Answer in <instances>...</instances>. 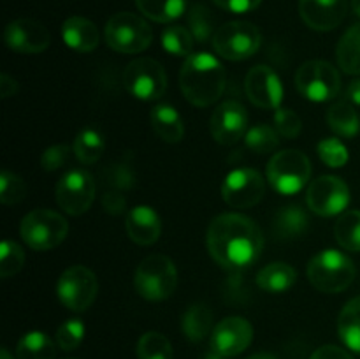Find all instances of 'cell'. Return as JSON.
Segmentation results:
<instances>
[{
  "mask_svg": "<svg viewBox=\"0 0 360 359\" xmlns=\"http://www.w3.org/2000/svg\"><path fill=\"white\" fill-rule=\"evenodd\" d=\"M95 192H97V185H95L94 176L84 169H72L65 172L56 183L55 199L65 213L79 217L91 208Z\"/></svg>",
  "mask_w": 360,
  "mask_h": 359,
  "instance_id": "12",
  "label": "cell"
},
{
  "mask_svg": "<svg viewBox=\"0 0 360 359\" xmlns=\"http://www.w3.org/2000/svg\"><path fill=\"white\" fill-rule=\"evenodd\" d=\"M150 122L155 134L169 144L179 143L185 136V122L178 109L169 104H158L151 109Z\"/></svg>",
  "mask_w": 360,
  "mask_h": 359,
  "instance_id": "22",
  "label": "cell"
},
{
  "mask_svg": "<svg viewBox=\"0 0 360 359\" xmlns=\"http://www.w3.org/2000/svg\"><path fill=\"white\" fill-rule=\"evenodd\" d=\"M188 25H190V32H192L193 39L200 44L207 42L210 39H213L214 35V20L213 14L210 13V9L200 4H195V6L190 9L188 13Z\"/></svg>",
  "mask_w": 360,
  "mask_h": 359,
  "instance_id": "36",
  "label": "cell"
},
{
  "mask_svg": "<svg viewBox=\"0 0 360 359\" xmlns=\"http://www.w3.org/2000/svg\"><path fill=\"white\" fill-rule=\"evenodd\" d=\"M193 42H195V39H193L192 32L181 25H171L162 34V46H164L165 51L174 56L192 55Z\"/></svg>",
  "mask_w": 360,
  "mask_h": 359,
  "instance_id": "34",
  "label": "cell"
},
{
  "mask_svg": "<svg viewBox=\"0 0 360 359\" xmlns=\"http://www.w3.org/2000/svg\"><path fill=\"white\" fill-rule=\"evenodd\" d=\"M84 324L79 319H69L56 329V345L62 351H76L84 338Z\"/></svg>",
  "mask_w": 360,
  "mask_h": 359,
  "instance_id": "39",
  "label": "cell"
},
{
  "mask_svg": "<svg viewBox=\"0 0 360 359\" xmlns=\"http://www.w3.org/2000/svg\"><path fill=\"white\" fill-rule=\"evenodd\" d=\"M348 0H299V13L309 28L329 32L343 23Z\"/></svg>",
  "mask_w": 360,
  "mask_h": 359,
  "instance_id": "19",
  "label": "cell"
},
{
  "mask_svg": "<svg viewBox=\"0 0 360 359\" xmlns=\"http://www.w3.org/2000/svg\"><path fill=\"white\" fill-rule=\"evenodd\" d=\"M308 280L316 291L326 294H338L343 292L354 284L355 264L347 253L340 250L327 248L316 253L308 263Z\"/></svg>",
  "mask_w": 360,
  "mask_h": 359,
  "instance_id": "3",
  "label": "cell"
},
{
  "mask_svg": "<svg viewBox=\"0 0 360 359\" xmlns=\"http://www.w3.org/2000/svg\"><path fill=\"white\" fill-rule=\"evenodd\" d=\"M0 359H14V358L11 355V352L7 351V348H2V351H0Z\"/></svg>",
  "mask_w": 360,
  "mask_h": 359,
  "instance_id": "52",
  "label": "cell"
},
{
  "mask_svg": "<svg viewBox=\"0 0 360 359\" xmlns=\"http://www.w3.org/2000/svg\"><path fill=\"white\" fill-rule=\"evenodd\" d=\"M266 194V180L259 171L250 168H239L229 172L221 183V197L236 210L253 208L262 201Z\"/></svg>",
  "mask_w": 360,
  "mask_h": 359,
  "instance_id": "14",
  "label": "cell"
},
{
  "mask_svg": "<svg viewBox=\"0 0 360 359\" xmlns=\"http://www.w3.org/2000/svg\"><path fill=\"white\" fill-rule=\"evenodd\" d=\"M248 359H278L273 352H257V354L250 355Z\"/></svg>",
  "mask_w": 360,
  "mask_h": 359,
  "instance_id": "49",
  "label": "cell"
},
{
  "mask_svg": "<svg viewBox=\"0 0 360 359\" xmlns=\"http://www.w3.org/2000/svg\"><path fill=\"white\" fill-rule=\"evenodd\" d=\"M338 333L348 348L360 352V296L343 306L338 317Z\"/></svg>",
  "mask_w": 360,
  "mask_h": 359,
  "instance_id": "28",
  "label": "cell"
},
{
  "mask_svg": "<svg viewBox=\"0 0 360 359\" xmlns=\"http://www.w3.org/2000/svg\"><path fill=\"white\" fill-rule=\"evenodd\" d=\"M274 129L285 139H295L301 134L302 122L297 113L292 109L278 108L274 113Z\"/></svg>",
  "mask_w": 360,
  "mask_h": 359,
  "instance_id": "41",
  "label": "cell"
},
{
  "mask_svg": "<svg viewBox=\"0 0 360 359\" xmlns=\"http://www.w3.org/2000/svg\"><path fill=\"white\" fill-rule=\"evenodd\" d=\"M213 2L217 4L220 9L229 11V13L245 14L255 11L262 0H213Z\"/></svg>",
  "mask_w": 360,
  "mask_h": 359,
  "instance_id": "43",
  "label": "cell"
},
{
  "mask_svg": "<svg viewBox=\"0 0 360 359\" xmlns=\"http://www.w3.org/2000/svg\"><path fill=\"white\" fill-rule=\"evenodd\" d=\"M306 204L320 217H334L345 213L350 204V189L340 176L323 175L309 183L306 190Z\"/></svg>",
  "mask_w": 360,
  "mask_h": 359,
  "instance_id": "13",
  "label": "cell"
},
{
  "mask_svg": "<svg viewBox=\"0 0 360 359\" xmlns=\"http://www.w3.org/2000/svg\"><path fill=\"white\" fill-rule=\"evenodd\" d=\"M62 39L77 53H90L101 42V34L94 21L83 16H70L62 25Z\"/></svg>",
  "mask_w": 360,
  "mask_h": 359,
  "instance_id": "21",
  "label": "cell"
},
{
  "mask_svg": "<svg viewBox=\"0 0 360 359\" xmlns=\"http://www.w3.org/2000/svg\"><path fill=\"white\" fill-rule=\"evenodd\" d=\"M70 151L74 150H70V146H67V144H53V146L46 148L41 155L42 169L53 172L56 169L63 168L69 162Z\"/></svg>",
  "mask_w": 360,
  "mask_h": 359,
  "instance_id": "42",
  "label": "cell"
},
{
  "mask_svg": "<svg viewBox=\"0 0 360 359\" xmlns=\"http://www.w3.org/2000/svg\"><path fill=\"white\" fill-rule=\"evenodd\" d=\"M352 9L360 18V0H352Z\"/></svg>",
  "mask_w": 360,
  "mask_h": 359,
  "instance_id": "51",
  "label": "cell"
},
{
  "mask_svg": "<svg viewBox=\"0 0 360 359\" xmlns=\"http://www.w3.org/2000/svg\"><path fill=\"white\" fill-rule=\"evenodd\" d=\"M105 42L116 53L136 55L150 48L153 30L146 20L134 13H118L105 25Z\"/></svg>",
  "mask_w": 360,
  "mask_h": 359,
  "instance_id": "6",
  "label": "cell"
},
{
  "mask_svg": "<svg viewBox=\"0 0 360 359\" xmlns=\"http://www.w3.org/2000/svg\"><path fill=\"white\" fill-rule=\"evenodd\" d=\"M246 97L260 109H278L283 101V84L278 74L267 65L250 69L245 80Z\"/></svg>",
  "mask_w": 360,
  "mask_h": 359,
  "instance_id": "17",
  "label": "cell"
},
{
  "mask_svg": "<svg viewBox=\"0 0 360 359\" xmlns=\"http://www.w3.org/2000/svg\"><path fill=\"white\" fill-rule=\"evenodd\" d=\"M210 256L227 270H243L255 263L264 250V232L253 218L241 213H224L207 227Z\"/></svg>",
  "mask_w": 360,
  "mask_h": 359,
  "instance_id": "1",
  "label": "cell"
},
{
  "mask_svg": "<svg viewBox=\"0 0 360 359\" xmlns=\"http://www.w3.org/2000/svg\"><path fill=\"white\" fill-rule=\"evenodd\" d=\"M309 359H354V358H352L350 352L338 347V345H323V347L316 348Z\"/></svg>",
  "mask_w": 360,
  "mask_h": 359,
  "instance_id": "46",
  "label": "cell"
},
{
  "mask_svg": "<svg viewBox=\"0 0 360 359\" xmlns=\"http://www.w3.org/2000/svg\"><path fill=\"white\" fill-rule=\"evenodd\" d=\"M204 359H229V358H225V355H221V354H218V352L211 351L210 354H206V358H204Z\"/></svg>",
  "mask_w": 360,
  "mask_h": 359,
  "instance_id": "50",
  "label": "cell"
},
{
  "mask_svg": "<svg viewBox=\"0 0 360 359\" xmlns=\"http://www.w3.org/2000/svg\"><path fill=\"white\" fill-rule=\"evenodd\" d=\"M309 227L308 213L302 210L299 204H288L283 210H280L274 217L273 232L276 239L281 241H292L295 238H301Z\"/></svg>",
  "mask_w": 360,
  "mask_h": 359,
  "instance_id": "23",
  "label": "cell"
},
{
  "mask_svg": "<svg viewBox=\"0 0 360 359\" xmlns=\"http://www.w3.org/2000/svg\"><path fill=\"white\" fill-rule=\"evenodd\" d=\"M123 84L127 92L139 101H157L167 90V74L158 60L141 56L125 67Z\"/></svg>",
  "mask_w": 360,
  "mask_h": 359,
  "instance_id": "10",
  "label": "cell"
},
{
  "mask_svg": "<svg viewBox=\"0 0 360 359\" xmlns=\"http://www.w3.org/2000/svg\"><path fill=\"white\" fill-rule=\"evenodd\" d=\"M134 285L141 298L148 301H164L174 294L178 285V270L167 256L153 253L141 260L137 266Z\"/></svg>",
  "mask_w": 360,
  "mask_h": 359,
  "instance_id": "4",
  "label": "cell"
},
{
  "mask_svg": "<svg viewBox=\"0 0 360 359\" xmlns=\"http://www.w3.org/2000/svg\"><path fill=\"white\" fill-rule=\"evenodd\" d=\"M210 130L214 141L224 146H232L248 132V113L238 101H225L213 111Z\"/></svg>",
  "mask_w": 360,
  "mask_h": 359,
  "instance_id": "15",
  "label": "cell"
},
{
  "mask_svg": "<svg viewBox=\"0 0 360 359\" xmlns=\"http://www.w3.org/2000/svg\"><path fill=\"white\" fill-rule=\"evenodd\" d=\"M338 65L345 74L360 76V23L348 28L336 46Z\"/></svg>",
  "mask_w": 360,
  "mask_h": 359,
  "instance_id": "26",
  "label": "cell"
},
{
  "mask_svg": "<svg viewBox=\"0 0 360 359\" xmlns=\"http://www.w3.org/2000/svg\"><path fill=\"white\" fill-rule=\"evenodd\" d=\"M23 241L35 252L58 246L69 234V222L53 210H34L25 215L20 225Z\"/></svg>",
  "mask_w": 360,
  "mask_h": 359,
  "instance_id": "7",
  "label": "cell"
},
{
  "mask_svg": "<svg viewBox=\"0 0 360 359\" xmlns=\"http://www.w3.org/2000/svg\"><path fill=\"white\" fill-rule=\"evenodd\" d=\"M55 341L42 331L23 334L16 345V359H55Z\"/></svg>",
  "mask_w": 360,
  "mask_h": 359,
  "instance_id": "29",
  "label": "cell"
},
{
  "mask_svg": "<svg viewBox=\"0 0 360 359\" xmlns=\"http://www.w3.org/2000/svg\"><path fill=\"white\" fill-rule=\"evenodd\" d=\"M211 42L214 51L221 58L241 62L259 51L262 44V34L250 21H229L217 28Z\"/></svg>",
  "mask_w": 360,
  "mask_h": 359,
  "instance_id": "8",
  "label": "cell"
},
{
  "mask_svg": "<svg viewBox=\"0 0 360 359\" xmlns=\"http://www.w3.org/2000/svg\"><path fill=\"white\" fill-rule=\"evenodd\" d=\"M102 206L108 213L120 215L125 211L127 208V199L123 194L120 192H105L104 197H102Z\"/></svg>",
  "mask_w": 360,
  "mask_h": 359,
  "instance_id": "45",
  "label": "cell"
},
{
  "mask_svg": "<svg viewBox=\"0 0 360 359\" xmlns=\"http://www.w3.org/2000/svg\"><path fill=\"white\" fill-rule=\"evenodd\" d=\"M327 123L336 136L352 139L360 132V116L350 101H340L327 111Z\"/></svg>",
  "mask_w": 360,
  "mask_h": 359,
  "instance_id": "27",
  "label": "cell"
},
{
  "mask_svg": "<svg viewBox=\"0 0 360 359\" xmlns=\"http://www.w3.org/2000/svg\"><path fill=\"white\" fill-rule=\"evenodd\" d=\"M245 143L246 146L252 151H255V153H271V151L276 150L278 144H280V134H278L276 129H273V127L266 125V123H260V125L248 129V132H246L245 136Z\"/></svg>",
  "mask_w": 360,
  "mask_h": 359,
  "instance_id": "35",
  "label": "cell"
},
{
  "mask_svg": "<svg viewBox=\"0 0 360 359\" xmlns=\"http://www.w3.org/2000/svg\"><path fill=\"white\" fill-rule=\"evenodd\" d=\"M25 264V250L13 239H4L0 246V277L9 278L20 273Z\"/></svg>",
  "mask_w": 360,
  "mask_h": 359,
  "instance_id": "37",
  "label": "cell"
},
{
  "mask_svg": "<svg viewBox=\"0 0 360 359\" xmlns=\"http://www.w3.org/2000/svg\"><path fill=\"white\" fill-rule=\"evenodd\" d=\"M27 196V183L20 175L11 171H2L0 175V201L6 206L21 203Z\"/></svg>",
  "mask_w": 360,
  "mask_h": 359,
  "instance_id": "38",
  "label": "cell"
},
{
  "mask_svg": "<svg viewBox=\"0 0 360 359\" xmlns=\"http://www.w3.org/2000/svg\"><path fill=\"white\" fill-rule=\"evenodd\" d=\"M111 176H109V183L115 185L116 189H130L134 185V175L130 171L129 165L118 164L115 168L109 169Z\"/></svg>",
  "mask_w": 360,
  "mask_h": 359,
  "instance_id": "44",
  "label": "cell"
},
{
  "mask_svg": "<svg viewBox=\"0 0 360 359\" xmlns=\"http://www.w3.org/2000/svg\"><path fill=\"white\" fill-rule=\"evenodd\" d=\"M4 37H6V44L21 55H37V53L46 51L51 42L48 28L41 21L30 20V18L11 21Z\"/></svg>",
  "mask_w": 360,
  "mask_h": 359,
  "instance_id": "18",
  "label": "cell"
},
{
  "mask_svg": "<svg viewBox=\"0 0 360 359\" xmlns=\"http://www.w3.org/2000/svg\"><path fill=\"white\" fill-rule=\"evenodd\" d=\"M125 229L129 238L141 246L153 245L162 232V222L157 211L146 204H139L127 211Z\"/></svg>",
  "mask_w": 360,
  "mask_h": 359,
  "instance_id": "20",
  "label": "cell"
},
{
  "mask_svg": "<svg viewBox=\"0 0 360 359\" xmlns=\"http://www.w3.org/2000/svg\"><path fill=\"white\" fill-rule=\"evenodd\" d=\"M72 150L77 160L90 165L98 162V158L102 157L105 150V141L98 130L88 127V129H83L77 134L76 139H74Z\"/></svg>",
  "mask_w": 360,
  "mask_h": 359,
  "instance_id": "31",
  "label": "cell"
},
{
  "mask_svg": "<svg viewBox=\"0 0 360 359\" xmlns=\"http://www.w3.org/2000/svg\"><path fill=\"white\" fill-rule=\"evenodd\" d=\"M319 157L329 168H343L348 162V148L338 137H327L319 143Z\"/></svg>",
  "mask_w": 360,
  "mask_h": 359,
  "instance_id": "40",
  "label": "cell"
},
{
  "mask_svg": "<svg viewBox=\"0 0 360 359\" xmlns=\"http://www.w3.org/2000/svg\"><path fill=\"white\" fill-rule=\"evenodd\" d=\"M227 73L218 58L210 53H192L179 70V88L190 104L207 108L224 95Z\"/></svg>",
  "mask_w": 360,
  "mask_h": 359,
  "instance_id": "2",
  "label": "cell"
},
{
  "mask_svg": "<svg viewBox=\"0 0 360 359\" xmlns=\"http://www.w3.org/2000/svg\"><path fill=\"white\" fill-rule=\"evenodd\" d=\"M18 92V83L14 77H11L9 74H2L0 76V97L9 99L13 95H16Z\"/></svg>",
  "mask_w": 360,
  "mask_h": 359,
  "instance_id": "47",
  "label": "cell"
},
{
  "mask_svg": "<svg viewBox=\"0 0 360 359\" xmlns=\"http://www.w3.org/2000/svg\"><path fill=\"white\" fill-rule=\"evenodd\" d=\"M295 87L308 101L327 102L340 94L341 76L330 62L308 60L295 73Z\"/></svg>",
  "mask_w": 360,
  "mask_h": 359,
  "instance_id": "9",
  "label": "cell"
},
{
  "mask_svg": "<svg viewBox=\"0 0 360 359\" xmlns=\"http://www.w3.org/2000/svg\"><path fill=\"white\" fill-rule=\"evenodd\" d=\"M141 14L157 23H171L185 13V0H136Z\"/></svg>",
  "mask_w": 360,
  "mask_h": 359,
  "instance_id": "30",
  "label": "cell"
},
{
  "mask_svg": "<svg viewBox=\"0 0 360 359\" xmlns=\"http://www.w3.org/2000/svg\"><path fill=\"white\" fill-rule=\"evenodd\" d=\"M181 329L190 341H202L213 333V312L204 303H193L181 317Z\"/></svg>",
  "mask_w": 360,
  "mask_h": 359,
  "instance_id": "25",
  "label": "cell"
},
{
  "mask_svg": "<svg viewBox=\"0 0 360 359\" xmlns=\"http://www.w3.org/2000/svg\"><path fill=\"white\" fill-rule=\"evenodd\" d=\"M98 292V280L86 266H70L60 275L56 284V296L65 308L72 312H84L94 305Z\"/></svg>",
  "mask_w": 360,
  "mask_h": 359,
  "instance_id": "11",
  "label": "cell"
},
{
  "mask_svg": "<svg viewBox=\"0 0 360 359\" xmlns=\"http://www.w3.org/2000/svg\"><path fill=\"white\" fill-rule=\"evenodd\" d=\"M137 359H172V345L167 336L158 331H148L139 338L136 347Z\"/></svg>",
  "mask_w": 360,
  "mask_h": 359,
  "instance_id": "33",
  "label": "cell"
},
{
  "mask_svg": "<svg viewBox=\"0 0 360 359\" xmlns=\"http://www.w3.org/2000/svg\"><path fill=\"white\" fill-rule=\"evenodd\" d=\"M347 101H350L352 104L360 106V77L352 81L347 88Z\"/></svg>",
  "mask_w": 360,
  "mask_h": 359,
  "instance_id": "48",
  "label": "cell"
},
{
  "mask_svg": "<svg viewBox=\"0 0 360 359\" xmlns=\"http://www.w3.org/2000/svg\"><path fill=\"white\" fill-rule=\"evenodd\" d=\"M297 271L287 263H271L257 273V285L271 294H281L294 287Z\"/></svg>",
  "mask_w": 360,
  "mask_h": 359,
  "instance_id": "24",
  "label": "cell"
},
{
  "mask_svg": "<svg viewBox=\"0 0 360 359\" xmlns=\"http://www.w3.org/2000/svg\"><path fill=\"white\" fill-rule=\"evenodd\" d=\"M311 162L301 150H281L267 164V180L278 194L294 196L308 185Z\"/></svg>",
  "mask_w": 360,
  "mask_h": 359,
  "instance_id": "5",
  "label": "cell"
},
{
  "mask_svg": "<svg viewBox=\"0 0 360 359\" xmlns=\"http://www.w3.org/2000/svg\"><path fill=\"white\" fill-rule=\"evenodd\" d=\"M338 243L348 252H360V211L350 210L341 213L334 225Z\"/></svg>",
  "mask_w": 360,
  "mask_h": 359,
  "instance_id": "32",
  "label": "cell"
},
{
  "mask_svg": "<svg viewBox=\"0 0 360 359\" xmlns=\"http://www.w3.org/2000/svg\"><path fill=\"white\" fill-rule=\"evenodd\" d=\"M253 341V326L245 317H227L214 326L211 333V351L234 358L245 352Z\"/></svg>",
  "mask_w": 360,
  "mask_h": 359,
  "instance_id": "16",
  "label": "cell"
}]
</instances>
